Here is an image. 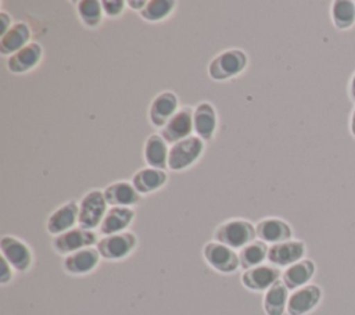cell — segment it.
<instances>
[{
    "mask_svg": "<svg viewBox=\"0 0 355 315\" xmlns=\"http://www.w3.org/2000/svg\"><path fill=\"white\" fill-rule=\"evenodd\" d=\"M248 65L247 54L240 49H229L215 56L208 65V75L216 82H223L240 75Z\"/></svg>",
    "mask_w": 355,
    "mask_h": 315,
    "instance_id": "obj_1",
    "label": "cell"
},
{
    "mask_svg": "<svg viewBox=\"0 0 355 315\" xmlns=\"http://www.w3.org/2000/svg\"><path fill=\"white\" fill-rule=\"evenodd\" d=\"M255 226L245 219H229L220 223L215 232L214 239L230 248H243L255 240Z\"/></svg>",
    "mask_w": 355,
    "mask_h": 315,
    "instance_id": "obj_2",
    "label": "cell"
},
{
    "mask_svg": "<svg viewBox=\"0 0 355 315\" xmlns=\"http://www.w3.org/2000/svg\"><path fill=\"white\" fill-rule=\"evenodd\" d=\"M204 148V140L198 136H190L172 144L169 148L168 168L173 172H180L190 168L202 155Z\"/></svg>",
    "mask_w": 355,
    "mask_h": 315,
    "instance_id": "obj_3",
    "label": "cell"
},
{
    "mask_svg": "<svg viewBox=\"0 0 355 315\" xmlns=\"http://www.w3.org/2000/svg\"><path fill=\"white\" fill-rule=\"evenodd\" d=\"M107 200L104 191L93 189L87 191L79 203V226L83 229L93 230L100 228L105 214H107Z\"/></svg>",
    "mask_w": 355,
    "mask_h": 315,
    "instance_id": "obj_4",
    "label": "cell"
},
{
    "mask_svg": "<svg viewBox=\"0 0 355 315\" xmlns=\"http://www.w3.org/2000/svg\"><path fill=\"white\" fill-rule=\"evenodd\" d=\"M137 246V237L132 232L104 236L97 243V250L104 259L118 261L126 258Z\"/></svg>",
    "mask_w": 355,
    "mask_h": 315,
    "instance_id": "obj_5",
    "label": "cell"
},
{
    "mask_svg": "<svg viewBox=\"0 0 355 315\" xmlns=\"http://www.w3.org/2000/svg\"><path fill=\"white\" fill-rule=\"evenodd\" d=\"M97 235L93 230L83 228H73L65 233H61L53 239V248L62 255H69L82 248L93 247L97 244Z\"/></svg>",
    "mask_w": 355,
    "mask_h": 315,
    "instance_id": "obj_6",
    "label": "cell"
},
{
    "mask_svg": "<svg viewBox=\"0 0 355 315\" xmlns=\"http://www.w3.org/2000/svg\"><path fill=\"white\" fill-rule=\"evenodd\" d=\"M202 255L207 264L220 273H232L240 266L239 254L218 241H208L202 248Z\"/></svg>",
    "mask_w": 355,
    "mask_h": 315,
    "instance_id": "obj_7",
    "label": "cell"
},
{
    "mask_svg": "<svg viewBox=\"0 0 355 315\" xmlns=\"http://www.w3.org/2000/svg\"><path fill=\"white\" fill-rule=\"evenodd\" d=\"M1 257H4L8 264L18 272H26L32 266V251L29 246L18 237L3 236L0 240Z\"/></svg>",
    "mask_w": 355,
    "mask_h": 315,
    "instance_id": "obj_8",
    "label": "cell"
},
{
    "mask_svg": "<svg viewBox=\"0 0 355 315\" xmlns=\"http://www.w3.org/2000/svg\"><path fill=\"white\" fill-rule=\"evenodd\" d=\"M306 246L302 240L291 239L272 244L268 251V261L276 268H287L305 258Z\"/></svg>",
    "mask_w": 355,
    "mask_h": 315,
    "instance_id": "obj_9",
    "label": "cell"
},
{
    "mask_svg": "<svg viewBox=\"0 0 355 315\" xmlns=\"http://www.w3.org/2000/svg\"><path fill=\"white\" fill-rule=\"evenodd\" d=\"M194 110L189 105H184L178 110V112L168 121V124L162 128L161 136L166 140V143L175 144L183 139L191 136L194 130Z\"/></svg>",
    "mask_w": 355,
    "mask_h": 315,
    "instance_id": "obj_10",
    "label": "cell"
},
{
    "mask_svg": "<svg viewBox=\"0 0 355 315\" xmlns=\"http://www.w3.org/2000/svg\"><path fill=\"white\" fill-rule=\"evenodd\" d=\"M323 291L318 284H306L294 290L287 303L288 315H306L312 312L322 301Z\"/></svg>",
    "mask_w": 355,
    "mask_h": 315,
    "instance_id": "obj_11",
    "label": "cell"
},
{
    "mask_svg": "<svg viewBox=\"0 0 355 315\" xmlns=\"http://www.w3.org/2000/svg\"><path fill=\"white\" fill-rule=\"evenodd\" d=\"M178 107L179 99L173 92L165 90L157 94L148 108V119L151 125L155 128H164L168 121L178 112Z\"/></svg>",
    "mask_w": 355,
    "mask_h": 315,
    "instance_id": "obj_12",
    "label": "cell"
},
{
    "mask_svg": "<svg viewBox=\"0 0 355 315\" xmlns=\"http://www.w3.org/2000/svg\"><path fill=\"white\" fill-rule=\"evenodd\" d=\"M79 222V204L73 200L64 203L50 214L46 222V229L54 237L75 228Z\"/></svg>",
    "mask_w": 355,
    "mask_h": 315,
    "instance_id": "obj_13",
    "label": "cell"
},
{
    "mask_svg": "<svg viewBox=\"0 0 355 315\" xmlns=\"http://www.w3.org/2000/svg\"><path fill=\"white\" fill-rule=\"evenodd\" d=\"M282 272L273 265H259L244 271L241 275V283L251 291H266L277 280H280Z\"/></svg>",
    "mask_w": 355,
    "mask_h": 315,
    "instance_id": "obj_14",
    "label": "cell"
},
{
    "mask_svg": "<svg viewBox=\"0 0 355 315\" xmlns=\"http://www.w3.org/2000/svg\"><path fill=\"white\" fill-rule=\"evenodd\" d=\"M42 57H43L42 44L37 42H31L24 49H21L19 51H17L8 57L7 69L17 75L25 74V72L33 69L35 67H37Z\"/></svg>",
    "mask_w": 355,
    "mask_h": 315,
    "instance_id": "obj_15",
    "label": "cell"
},
{
    "mask_svg": "<svg viewBox=\"0 0 355 315\" xmlns=\"http://www.w3.org/2000/svg\"><path fill=\"white\" fill-rule=\"evenodd\" d=\"M255 230L257 237L266 244H277L282 241L291 240L293 237L291 226L286 221L275 216H269L259 221L255 226Z\"/></svg>",
    "mask_w": 355,
    "mask_h": 315,
    "instance_id": "obj_16",
    "label": "cell"
},
{
    "mask_svg": "<svg viewBox=\"0 0 355 315\" xmlns=\"http://www.w3.org/2000/svg\"><path fill=\"white\" fill-rule=\"evenodd\" d=\"M100 253L94 247L82 248L67 255L62 261V268L71 275H86L96 269L100 262Z\"/></svg>",
    "mask_w": 355,
    "mask_h": 315,
    "instance_id": "obj_17",
    "label": "cell"
},
{
    "mask_svg": "<svg viewBox=\"0 0 355 315\" xmlns=\"http://www.w3.org/2000/svg\"><path fill=\"white\" fill-rule=\"evenodd\" d=\"M194 132L204 142L212 140L218 128V115L215 107L209 101H201L194 108Z\"/></svg>",
    "mask_w": 355,
    "mask_h": 315,
    "instance_id": "obj_18",
    "label": "cell"
},
{
    "mask_svg": "<svg viewBox=\"0 0 355 315\" xmlns=\"http://www.w3.org/2000/svg\"><path fill=\"white\" fill-rule=\"evenodd\" d=\"M316 265L312 259L304 258L290 266H287L282 273V280L288 290H297L309 284L312 278L315 276Z\"/></svg>",
    "mask_w": 355,
    "mask_h": 315,
    "instance_id": "obj_19",
    "label": "cell"
},
{
    "mask_svg": "<svg viewBox=\"0 0 355 315\" xmlns=\"http://www.w3.org/2000/svg\"><path fill=\"white\" fill-rule=\"evenodd\" d=\"M31 26L25 21L12 24V26L3 36H0V53L3 56H12L31 43Z\"/></svg>",
    "mask_w": 355,
    "mask_h": 315,
    "instance_id": "obj_20",
    "label": "cell"
},
{
    "mask_svg": "<svg viewBox=\"0 0 355 315\" xmlns=\"http://www.w3.org/2000/svg\"><path fill=\"white\" fill-rule=\"evenodd\" d=\"M168 157H169V147L166 140L158 133L150 135L143 148V158L146 164L151 168L165 171L168 168Z\"/></svg>",
    "mask_w": 355,
    "mask_h": 315,
    "instance_id": "obj_21",
    "label": "cell"
},
{
    "mask_svg": "<svg viewBox=\"0 0 355 315\" xmlns=\"http://www.w3.org/2000/svg\"><path fill=\"white\" fill-rule=\"evenodd\" d=\"M105 200L112 207H132L140 201V193L135 189L132 182L118 180L108 185L104 190Z\"/></svg>",
    "mask_w": 355,
    "mask_h": 315,
    "instance_id": "obj_22",
    "label": "cell"
},
{
    "mask_svg": "<svg viewBox=\"0 0 355 315\" xmlns=\"http://www.w3.org/2000/svg\"><path fill=\"white\" fill-rule=\"evenodd\" d=\"M133 219L135 210H132L130 207H111L100 225V232L104 236L122 233L132 223Z\"/></svg>",
    "mask_w": 355,
    "mask_h": 315,
    "instance_id": "obj_23",
    "label": "cell"
},
{
    "mask_svg": "<svg viewBox=\"0 0 355 315\" xmlns=\"http://www.w3.org/2000/svg\"><path fill=\"white\" fill-rule=\"evenodd\" d=\"M168 180V175L162 169L157 168H141L132 176V185L140 194H148L161 189Z\"/></svg>",
    "mask_w": 355,
    "mask_h": 315,
    "instance_id": "obj_24",
    "label": "cell"
},
{
    "mask_svg": "<svg viewBox=\"0 0 355 315\" xmlns=\"http://www.w3.org/2000/svg\"><path fill=\"white\" fill-rule=\"evenodd\" d=\"M288 297V289L283 280H277L270 289L265 291L263 296V309L266 315H283L287 311Z\"/></svg>",
    "mask_w": 355,
    "mask_h": 315,
    "instance_id": "obj_25",
    "label": "cell"
},
{
    "mask_svg": "<svg viewBox=\"0 0 355 315\" xmlns=\"http://www.w3.org/2000/svg\"><path fill=\"white\" fill-rule=\"evenodd\" d=\"M330 19L336 29L348 31L355 25V1L334 0L330 4Z\"/></svg>",
    "mask_w": 355,
    "mask_h": 315,
    "instance_id": "obj_26",
    "label": "cell"
},
{
    "mask_svg": "<svg viewBox=\"0 0 355 315\" xmlns=\"http://www.w3.org/2000/svg\"><path fill=\"white\" fill-rule=\"evenodd\" d=\"M268 251H269V247L266 243L261 240L251 241L250 244L243 247L239 253L240 266L247 271V269L262 265V262L268 259Z\"/></svg>",
    "mask_w": 355,
    "mask_h": 315,
    "instance_id": "obj_27",
    "label": "cell"
},
{
    "mask_svg": "<svg viewBox=\"0 0 355 315\" xmlns=\"http://www.w3.org/2000/svg\"><path fill=\"white\" fill-rule=\"evenodd\" d=\"M76 12L80 22L86 28H97L103 21V6L97 0H79L76 3Z\"/></svg>",
    "mask_w": 355,
    "mask_h": 315,
    "instance_id": "obj_28",
    "label": "cell"
},
{
    "mask_svg": "<svg viewBox=\"0 0 355 315\" xmlns=\"http://www.w3.org/2000/svg\"><path fill=\"white\" fill-rule=\"evenodd\" d=\"M175 7L176 1L173 0H150L140 11V15L148 22H158L169 17Z\"/></svg>",
    "mask_w": 355,
    "mask_h": 315,
    "instance_id": "obj_29",
    "label": "cell"
},
{
    "mask_svg": "<svg viewBox=\"0 0 355 315\" xmlns=\"http://www.w3.org/2000/svg\"><path fill=\"white\" fill-rule=\"evenodd\" d=\"M101 6H103L104 14L110 18H114V17H119L123 12L126 1H123V0H103Z\"/></svg>",
    "mask_w": 355,
    "mask_h": 315,
    "instance_id": "obj_30",
    "label": "cell"
},
{
    "mask_svg": "<svg viewBox=\"0 0 355 315\" xmlns=\"http://www.w3.org/2000/svg\"><path fill=\"white\" fill-rule=\"evenodd\" d=\"M0 265H1L0 266V283L7 284L14 276V273H12L14 268L8 264V261L4 257L0 258Z\"/></svg>",
    "mask_w": 355,
    "mask_h": 315,
    "instance_id": "obj_31",
    "label": "cell"
},
{
    "mask_svg": "<svg viewBox=\"0 0 355 315\" xmlns=\"http://www.w3.org/2000/svg\"><path fill=\"white\" fill-rule=\"evenodd\" d=\"M11 21H12V17L8 12L6 11L0 12V36H3L12 26Z\"/></svg>",
    "mask_w": 355,
    "mask_h": 315,
    "instance_id": "obj_32",
    "label": "cell"
},
{
    "mask_svg": "<svg viewBox=\"0 0 355 315\" xmlns=\"http://www.w3.org/2000/svg\"><path fill=\"white\" fill-rule=\"evenodd\" d=\"M348 97L352 103H355V71L352 72L349 80H348Z\"/></svg>",
    "mask_w": 355,
    "mask_h": 315,
    "instance_id": "obj_33",
    "label": "cell"
},
{
    "mask_svg": "<svg viewBox=\"0 0 355 315\" xmlns=\"http://www.w3.org/2000/svg\"><path fill=\"white\" fill-rule=\"evenodd\" d=\"M126 4H128L132 10L141 11V10L146 7L147 1H146V0H129V1H126Z\"/></svg>",
    "mask_w": 355,
    "mask_h": 315,
    "instance_id": "obj_34",
    "label": "cell"
},
{
    "mask_svg": "<svg viewBox=\"0 0 355 315\" xmlns=\"http://www.w3.org/2000/svg\"><path fill=\"white\" fill-rule=\"evenodd\" d=\"M348 129L352 137H355V105L349 114V121H348Z\"/></svg>",
    "mask_w": 355,
    "mask_h": 315,
    "instance_id": "obj_35",
    "label": "cell"
}]
</instances>
